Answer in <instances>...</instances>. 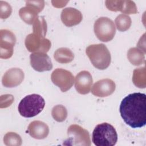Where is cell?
<instances>
[{"label":"cell","mask_w":146,"mask_h":146,"mask_svg":"<svg viewBox=\"0 0 146 146\" xmlns=\"http://www.w3.org/2000/svg\"><path fill=\"white\" fill-rule=\"evenodd\" d=\"M107 8L112 11H121L123 14H132L137 13V7L132 1H106Z\"/></svg>","instance_id":"4fadbf2b"},{"label":"cell","mask_w":146,"mask_h":146,"mask_svg":"<svg viewBox=\"0 0 146 146\" xmlns=\"http://www.w3.org/2000/svg\"><path fill=\"white\" fill-rule=\"evenodd\" d=\"M32 137L36 139H45L49 133L48 125L43 121L35 120L30 123L27 127V132Z\"/></svg>","instance_id":"e0dca14e"},{"label":"cell","mask_w":146,"mask_h":146,"mask_svg":"<svg viewBox=\"0 0 146 146\" xmlns=\"http://www.w3.org/2000/svg\"><path fill=\"white\" fill-rule=\"evenodd\" d=\"M33 33L45 37L47 32V23L43 17H38L33 24Z\"/></svg>","instance_id":"44dd1931"},{"label":"cell","mask_w":146,"mask_h":146,"mask_svg":"<svg viewBox=\"0 0 146 146\" xmlns=\"http://www.w3.org/2000/svg\"><path fill=\"white\" fill-rule=\"evenodd\" d=\"M86 53L96 68L105 70L111 63V54L107 46L103 43L88 46L86 48Z\"/></svg>","instance_id":"3957f363"},{"label":"cell","mask_w":146,"mask_h":146,"mask_svg":"<svg viewBox=\"0 0 146 146\" xmlns=\"http://www.w3.org/2000/svg\"><path fill=\"white\" fill-rule=\"evenodd\" d=\"M68 139L63 143L66 145L90 146L91 140L89 132L77 124L71 125L67 129Z\"/></svg>","instance_id":"8992f818"},{"label":"cell","mask_w":146,"mask_h":146,"mask_svg":"<svg viewBox=\"0 0 146 146\" xmlns=\"http://www.w3.org/2000/svg\"><path fill=\"white\" fill-rule=\"evenodd\" d=\"M1 18L2 19L7 18L11 13L12 9L11 6L6 2L1 1Z\"/></svg>","instance_id":"d4e9b609"},{"label":"cell","mask_w":146,"mask_h":146,"mask_svg":"<svg viewBox=\"0 0 146 146\" xmlns=\"http://www.w3.org/2000/svg\"><path fill=\"white\" fill-rule=\"evenodd\" d=\"M44 6L43 1H26V6L22 7L19 11V15L22 20L26 23L33 25L38 14L42 11Z\"/></svg>","instance_id":"52a82bcc"},{"label":"cell","mask_w":146,"mask_h":146,"mask_svg":"<svg viewBox=\"0 0 146 146\" xmlns=\"http://www.w3.org/2000/svg\"><path fill=\"white\" fill-rule=\"evenodd\" d=\"M44 106V99L38 94H33L26 96L21 100L18 110L23 117H32L41 112Z\"/></svg>","instance_id":"277c9868"},{"label":"cell","mask_w":146,"mask_h":146,"mask_svg":"<svg viewBox=\"0 0 146 146\" xmlns=\"http://www.w3.org/2000/svg\"><path fill=\"white\" fill-rule=\"evenodd\" d=\"M0 57L9 59L13 54V48L16 42L15 35L10 30L2 29L0 31Z\"/></svg>","instance_id":"30bf717a"},{"label":"cell","mask_w":146,"mask_h":146,"mask_svg":"<svg viewBox=\"0 0 146 146\" xmlns=\"http://www.w3.org/2000/svg\"><path fill=\"white\" fill-rule=\"evenodd\" d=\"M127 58L129 61L134 66H139L145 62L144 53L137 47L129 49L127 52Z\"/></svg>","instance_id":"d6986e66"},{"label":"cell","mask_w":146,"mask_h":146,"mask_svg":"<svg viewBox=\"0 0 146 146\" xmlns=\"http://www.w3.org/2000/svg\"><path fill=\"white\" fill-rule=\"evenodd\" d=\"M54 58L58 63H68L73 60L74 54L69 48L61 47L55 51L54 54Z\"/></svg>","instance_id":"ac0fdd59"},{"label":"cell","mask_w":146,"mask_h":146,"mask_svg":"<svg viewBox=\"0 0 146 146\" xmlns=\"http://www.w3.org/2000/svg\"><path fill=\"white\" fill-rule=\"evenodd\" d=\"M30 59L31 67L36 71H47L52 68V62L46 53L33 52L30 54Z\"/></svg>","instance_id":"8fae6325"},{"label":"cell","mask_w":146,"mask_h":146,"mask_svg":"<svg viewBox=\"0 0 146 146\" xmlns=\"http://www.w3.org/2000/svg\"><path fill=\"white\" fill-rule=\"evenodd\" d=\"M4 144L7 146H20L22 141L21 136L17 133L7 132L3 137Z\"/></svg>","instance_id":"603a6c76"},{"label":"cell","mask_w":146,"mask_h":146,"mask_svg":"<svg viewBox=\"0 0 146 146\" xmlns=\"http://www.w3.org/2000/svg\"><path fill=\"white\" fill-rule=\"evenodd\" d=\"M24 72L19 68L8 70L3 75L2 83L3 86L12 88L19 85L24 79Z\"/></svg>","instance_id":"9a60e30c"},{"label":"cell","mask_w":146,"mask_h":146,"mask_svg":"<svg viewBox=\"0 0 146 146\" xmlns=\"http://www.w3.org/2000/svg\"><path fill=\"white\" fill-rule=\"evenodd\" d=\"M51 115L54 119L56 121L62 122L66 120L67 116V111L63 106L56 105L53 107Z\"/></svg>","instance_id":"cb8c5ba5"},{"label":"cell","mask_w":146,"mask_h":146,"mask_svg":"<svg viewBox=\"0 0 146 146\" xmlns=\"http://www.w3.org/2000/svg\"><path fill=\"white\" fill-rule=\"evenodd\" d=\"M124 121L133 128H141L146 124V95L135 92L125 97L119 108Z\"/></svg>","instance_id":"6da1fadb"},{"label":"cell","mask_w":146,"mask_h":146,"mask_svg":"<svg viewBox=\"0 0 146 146\" xmlns=\"http://www.w3.org/2000/svg\"><path fill=\"white\" fill-rule=\"evenodd\" d=\"M146 71L145 67L138 68L133 70L132 82L139 88H144L146 86Z\"/></svg>","instance_id":"ffe728a7"},{"label":"cell","mask_w":146,"mask_h":146,"mask_svg":"<svg viewBox=\"0 0 146 146\" xmlns=\"http://www.w3.org/2000/svg\"><path fill=\"white\" fill-rule=\"evenodd\" d=\"M60 18L63 24L67 27H72L79 24L83 19L81 12L72 7L63 9Z\"/></svg>","instance_id":"2e32d148"},{"label":"cell","mask_w":146,"mask_h":146,"mask_svg":"<svg viewBox=\"0 0 146 146\" xmlns=\"http://www.w3.org/2000/svg\"><path fill=\"white\" fill-rule=\"evenodd\" d=\"M5 99V102L1 104V108H6L10 106L14 101V97L12 95L6 94L2 95Z\"/></svg>","instance_id":"484cf974"},{"label":"cell","mask_w":146,"mask_h":146,"mask_svg":"<svg viewBox=\"0 0 146 146\" xmlns=\"http://www.w3.org/2000/svg\"><path fill=\"white\" fill-rule=\"evenodd\" d=\"M51 79L52 82L63 92L70 90L74 83V76L72 74L63 68H56L54 70L51 75Z\"/></svg>","instance_id":"ba28073f"},{"label":"cell","mask_w":146,"mask_h":146,"mask_svg":"<svg viewBox=\"0 0 146 146\" xmlns=\"http://www.w3.org/2000/svg\"><path fill=\"white\" fill-rule=\"evenodd\" d=\"M115 23L117 29L120 31L128 30L131 25V19L128 15L121 14L115 19Z\"/></svg>","instance_id":"7402d4cb"},{"label":"cell","mask_w":146,"mask_h":146,"mask_svg":"<svg viewBox=\"0 0 146 146\" xmlns=\"http://www.w3.org/2000/svg\"><path fill=\"white\" fill-rule=\"evenodd\" d=\"M93 83L91 74L87 71L79 72L75 77V87L77 92L82 95L88 94Z\"/></svg>","instance_id":"5bb4252c"},{"label":"cell","mask_w":146,"mask_h":146,"mask_svg":"<svg viewBox=\"0 0 146 146\" xmlns=\"http://www.w3.org/2000/svg\"><path fill=\"white\" fill-rule=\"evenodd\" d=\"M25 44L27 50L31 52H41L46 53L51 48L50 40L33 33L26 36Z\"/></svg>","instance_id":"9c48e42d"},{"label":"cell","mask_w":146,"mask_h":146,"mask_svg":"<svg viewBox=\"0 0 146 146\" xmlns=\"http://www.w3.org/2000/svg\"><path fill=\"white\" fill-rule=\"evenodd\" d=\"M92 141L96 146H113L117 141L116 131L109 123L98 124L93 131Z\"/></svg>","instance_id":"7a4b0ae2"},{"label":"cell","mask_w":146,"mask_h":146,"mask_svg":"<svg viewBox=\"0 0 146 146\" xmlns=\"http://www.w3.org/2000/svg\"><path fill=\"white\" fill-rule=\"evenodd\" d=\"M94 33L96 36L104 42L113 39L116 33V27L113 22L107 17H100L94 23Z\"/></svg>","instance_id":"5b68a950"},{"label":"cell","mask_w":146,"mask_h":146,"mask_svg":"<svg viewBox=\"0 0 146 146\" xmlns=\"http://www.w3.org/2000/svg\"><path fill=\"white\" fill-rule=\"evenodd\" d=\"M116 88L115 82L110 79H103L95 82L92 86L91 92L98 97H106L113 93Z\"/></svg>","instance_id":"7c38bea8"}]
</instances>
